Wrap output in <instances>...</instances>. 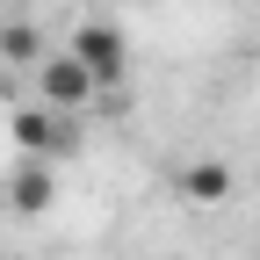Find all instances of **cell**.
Returning a JSON list of instances; mask_svg holds the SVG:
<instances>
[{
	"mask_svg": "<svg viewBox=\"0 0 260 260\" xmlns=\"http://www.w3.org/2000/svg\"><path fill=\"white\" fill-rule=\"evenodd\" d=\"M15 145H22V159H44V167H51V159H65V152H73L80 145V116H58V109H15Z\"/></svg>",
	"mask_w": 260,
	"mask_h": 260,
	"instance_id": "6da1fadb",
	"label": "cell"
},
{
	"mask_svg": "<svg viewBox=\"0 0 260 260\" xmlns=\"http://www.w3.org/2000/svg\"><path fill=\"white\" fill-rule=\"evenodd\" d=\"M73 58L87 65L94 87H123V73H130V44H123L116 22H80L73 29Z\"/></svg>",
	"mask_w": 260,
	"mask_h": 260,
	"instance_id": "7a4b0ae2",
	"label": "cell"
},
{
	"mask_svg": "<svg viewBox=\"0 0 260 260\" xmlns=\"http://www.w3.org/2000/svg\"><path fill=\"white\" fill-rule=\"evenodd\" d=\"M37 94H44V109H58V116H80V109H87L102 87H94V80H87V65L65 51V58H44V65H37Z\"/></svg>",
	"mask_w": 260,
	"mask_h": 260,
	"instance_id": "3957f363",
	"label": "cell"
},
{
	"mask_svg": "<svg viewBox=\"0 0 260 260\" xmlns=\"http://www.w3.org/2000/svg\"><path fill=\"white\" fill-rule=\"evenodd\" d=\"M8 203H15L22 217H44V210L58 203V174L44 167V159H29V167H15V181H8Z\"/></svg>",
	"mask_w": 260,
	"mask_h": 260,
	"instance_id": "277c9868",
	"label": "cell"
},
{
	"mask_svg": "<svg viewBox=\"0 0 260 260\" xmlns=\"http://www.w3.org/2000/svg\"><path fill=\"white\" fill-rule=\"evenodd\" d=\"M232 188H239V174L224 159H188L181 167V195L188 203H232Z\"/></svg>",
	"mask_w": 260,
	"mask_h": 260,
	"instance_id": "5b68a950",
	"label": "cell"
},
{
	"mask_svg": "<svg viewBox=\"0 0 260 260\" xmlns=\"http://www.w3.org/2000/svg\"><path fill=\"white\" fill-rule=\"evenodd\" d=\"M0 65H44V44H37V29L29 22H0Z\"/></svg>",
	"mask_w": 260,
	"mask_h": 260,
	"instance_id": "8992f818",
	"label": "cell"
},
{
	"mask_svg": "<svg viewBox=\"0 0 260 260\" xmlns=\"http://www.w3.org/2000/svg\"><path fill=\"white\" fill-rule=\"evenodd\" d=\"M0 80H8V65H0Z\"/></svg>",
	"mask_w": 260,
	"mask_h": 260,
	"instance_id": "52a82bcc",
	"label": "cell"
}]
</instances>
